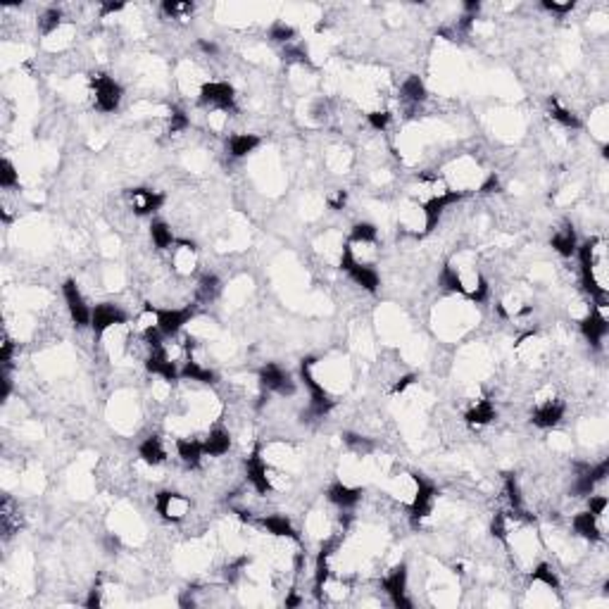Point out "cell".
Instances as JSON below:
<instances>
[{
	"label": "cell",
	"instance_id": "cell-6",
	"mask_svg": "<svg viewBox=\"0 0 609 609\" xmlns=\"http://www.w3.org/2000/svg\"><path fill=\"white\" fill-rule=\"evenodd\" d=\"M62 295H64L67 312H69V317H72L74 326H77V328L91 326V312H93V310L86 305V300H84L82 290H79L77 281H72V279H69V281H64L62 283Z\"/></svg>",
	"mask_w": 609,
	"mask_h": 609
},
{
	"label": "cell",
	"instance_id": "cell-42",
	"mask_svg": "<svg viewBox=\"0 0 609 609\" xmlns=\"http://www.w3.org/2000/svg\"><path fill=\"white\" fill-rule=\"evenodd\" d=\"M543 8L547 10V12H554V15H567L574 10V3H554V0H543Z\"/></svg>",
	"mask_w": 609,
	"mask_h": 609
},
{
	"label": "cell",
	"instance_id": "cell-4",
	"mask_svg": "<svg viewBox=\"0 0 609 609\" xmlns=\"http://www.w3.org/2000/svg\"><path fill=\"white\" fill-rule=\"evenodd\" d=\"M200 105L205 107H214V110L222 112H231L236 110V91L231 84L226 82H209L203 84L200 88Z\"/></svg>",
	"mask_w": 609,
	"mask_h": 609
},
{
	"label": "cell",
	"instance_id": "cell-35",
	"mask_svg": "<svg viewBox=\"0 0 609 609\" xmlns=\"http://www.w3.org/2000/svg\"><path fill=\"white\" fill-rule=\"evenodd\" d=\"M19 183V171L15 169V165L10 160L0 162V186L3 188H15Z\"/></svg>",
	"mask_w": 609,
	"mask_h": 609
},
{
	"label": "cell",
	"instance_id": "cell-46",
	"mask_svg": "<svg viewBox=\"0 0 609 609\" xmlns=\"http://www.w3.org/2000/svg\"><path fill=\"white\" fill-rule=\"evenodd\" d=\"M500 191V179L495 174H490L486 181L481 183V193H498Z\"/></svg>",
	"mask_w": 609,
	"mask_h": 609
},
{
	"label": "cell",
	"instance_id": "cell-14",
	"mask_svg": "<svg viewBox=\"0 0 609 609\" xmlns=\"http://www.w3.org/2000/svg\"><path fill=\"white\" fill-rule=\"evenodd\" d=\"M127 196H129V200H131V209L138 214V217H148V214H155L165 205V196H162V193L150 191V188H131Z\"/></svg>",
	"mask_w": 609,
	"mask_h": 609
},
{
	"label": "cell",
	"instance_id": "cell-10",
	"mask_svg": "<svg viewBox=\"0 0 609 609\" xmlns=\"http://www.w3.org/2000/svg\"><path fill=\"white\" fill-rule=\"evenodd\" d=\"M191 319H193L191 307H183V310H176V307H162V310H158V307H155V324H158V328L165 336H176Z\"/></svg>",
	"mask_w": 609,
	"mask_h": 609
},
{
	"label": "cell",
	"instance_id": "cell-29",
	"mask_svg": "<svg viewBox=\"0 0 609 609\" xmlns=\"http://www.w3.org/2000/svg\"><path fill=\"white\" fill-rule=\"evenodd\" d=\"M376 238H379V229L371 222H357L350 231V241L359 245H371L376 243Z\"/></svg>",
	"mask_w": 609,
	"mask_h": 609
},
{
	"label": "cell",
	"instance_id": "cell-38",
	"mask_svg": "<svg viewBox=\"0 0 609 609\" xmlns=\"http://www.w3.org/2000/svg\"><path fill=\"white\" fill-rule=\"evenodd\" d=\"M188 124H191V120H188V115L183 110H179V107H174V110L169 112V133L186 131Z\"/></svg>",
	"mask_w": 609,
	"mask_h": 609
},
{
	"label": "cell",
	"instance_id": "cell-23",
	"mask_svg": "<svg viewBox=\"0 0 609 609\" xmlns=\"http://www.w3.org/2000/svg\"><path fill=\"white\" fill-rule=\"evenodd\" d=\"M495 417H498V412H495V405L490 400H476V405L469 407L465 414L469 427H486Z\"/></svg>",
	"mask_w": 609,
	"mask_h": 609
},
{
	"label": "cell",
	"instance_id": "cell-21",
	"mask_svg": "<svg viewBox=\"0 0 609 609\" xmlns=\"http://www.w3.org/2000/svg\"><path fill=\"white\" fill-rule=\"evenodd\" d=\"M176 455L181 457L183 465L188 467H198L205 455L203 450V440L196 438H176Z\"/></svg>",
	"mask_w": 609,
	"mask_h": 609
},
{
	"label": "cell",
	"instance_id": "cell-18",
	"mask_svg": "<svg viewBox=\"0 0 609 609\" xmlns=\"http://www.w3.org/2000/svg\"><path fill=\"white\" fill-rule=\"evenodd\" d=\"M326 498H328V503H333L336 507L353 509L355 505L362 500V490H359V488H350V486H346V483L336 481L333 486H328Z\"/></svg>",
	"mask_w": 609,
	"mask_h": 609
},
{
	"label": "cell",
	"instance_id": "cell-5",
	"mask_svg": "<svg viewBox=\"0 0 609 609\" xmlns=\"http://www.w3.org/2000/svg\"><path fill=\"white\" fill-rule=\"evenodd\" d=\"M381 588L386 590V595L391 597V602L395 607L412 609V602L407 600V567L397 564L381 579Z\"/></svg>",
	"mask_w": 609,
	"mask_h": 609
},
{
	"label": "cell",
	"instance_id": "cell-32",
	"mask_svg": "<svg viewBox=\"0 0 609 609\" xmlns=\"http://www.w3.org/2000/svg\"><path fill=\"white\" fill-rule=\"evenodd\" d=\"M219 293H222V281L214 274H205L200 283H198V298L205 300V303H212Z\"/></svg>",
	"mask_w": 609,
	"mask_h": 609
},
{
	"label": "cell",
	"instance_id": "cell-51",
	"mask_svg": "<svg viewBox=\"0 0 609 609\" xmlns=\"http://www.w3.org/2000/svg\"><path fill=\"white\" fill-rule=\"evenodd\" d=\"M298 605H300V597H298V595L285 597V607H298Z\"/></svg>",
	"mask_w": 609,
	"mask_h": 609
},
{
	"label": "cell",
	"instance_id": "cell-45",
	"mask_svg": "<svg viewBox=\"0 0 609 609\" xmlns=\"http://www.w3.org/2000/svg\"><path fill=\"white\" fill-rule=\"evenodd\" d=\"M348 203V193L346 191H336L331 198H328V205H331V209H343Z\"/></svg>",
	"mask_w": 609,
	"mask_h": 609
},
{
	"label": "cell",
	"instance_id": "cell-1",
	"mask_svg": "<svg viewBox=\"0 0 609 609\" xmlns=\"http://www.w3.org/2000/svg\"><path fill=\"white\" fill-rule=\"evenodd\" d=\"M312 364H315L312 357L303 359V364H300V379H303V384L307 386V391H310V409H307V414L321 419L333 409V400L324 391V386L317 384V379L312 376Z\"/></svg>",
	"mask_w": 609,
	"mask_h": 609
},
{
	"label": "cell",
	"instance_id": "cell-44",
	"mask_svg": "<svg viewBox=\"0 0 609 609\" xmlns=\"http://www.w3.org/2000/svg\"><path fill=\"white\" fill-rule=\"evenodd\" d=\"M490 531H493V536H498V538H505V536H507V519H505V514H495V519H493V526H490Z\"/></svg>",
	"mask_w": 609,
	"mask_h": 609
},
{
	"label": "cell",
	"instance_id": "cell-7",
	"mask_svg": "<svg viewBox=\"0 0 609 609\" xmlns=\"http://www.w3.org/2000/svg\"><path fill=\"white\" fill-rule=\"evenodd\" d=\"M414 486L417 488H414V498H412V505H409V516H412V521L417 524V521H422L424 516H429L431 509H433L435 488H433V483L422 476V474H414Z\"/></svg>",
	"mask_w": 609,
	"mask_h": 609
},
{
	"label": "cell",
	"instance_id": "cell-25",
	"mask_svg": "<svg viewBox=\"0 0 609 609\" xmlns=\"http://www.w3.org/2000/svg\"><path fill=\"white\" fill-rule=\"evenodd\" d=\"M181 379H188V381H198V384H214L217 381V374H214L212 369H207V366H203L200 362H196V359H186L181 366Z\"/></svg>",
	"mask_w": 609,
	"mask_h": 609
},
{
	"label": "cell",
	"instance_id": "cell-39",
	"mask_svg": "<svg viewBox=\"0 0 609 609\" xmlns=\"http://www.w3.org/2000/svg\"><path fill=\"white\" fill-rule=\"evenodd\" d=\"M607 505H609L607 495H595V493L588 495V512H590V514H595L597 519H602V516H605Z\"/></svg>",
	"mask_w": 609,
	"mask_h": 609
},
{
	"label": "cell",
	"instance_id": "cell-50",
	"mask_svg": "<svg viewBox=\"0 0 609 609\" xmlns=\"http://www.w3.org/2000/svg\"><path fill=\"white\" fill-rule=\"evenodd\" d=\"M200 48H203L205 53H207V55H217V46H214V43L200 41Z\"/></svg>",
	"mask_w": 609,
	"mask_h": 609
},
{
	"label": "cell",
	"instance_id": "cell-43",
	"mask_svg": "<svg viewBox=\"0 0 609 609\" xmlns=\"http://www.w3.org/2000/svg\"><path fill=\"white\" fill-rule=\"evenodd\" d=\"M84 605L88 607V609H98V607L102 605V590H100V583H95V585H93V590L88 592V597H86Z\"/></svg>",
	"mask_w": 609,
	"mask_h": 609
},
{
	"label": "cell",
	"instance_id": "cell-28",
	"mask_svg": "<svg viewBox=\"0 0 609 609\" xmlns=\"http://www.w3.org/2000/svg\"><path fill=\"white\" fill-rule=\"evenodd\" d=\"M150 238H153V243H155L158 250H167V247H171L176 243L169 224L162 222V219H155V222L150 224Z\"/></svg>",
	"mask_w": 609,
	"mask_h": 609
},
{
	"label": "cell",
	"instance_id": "cell-34",
	"mask_svg": "<svg viewBox=\"0 0 609 609\" xmlns=\"http://www.w3.org/2000/svg\"><path fill=\"white\" fill-rule=\"evenodd\" d=\"M60 24H62V12H60V10H55V8L46 10V12H43L41 17H39L41 34H53V31H55Z\"/></svg>",
	"mask_w": 609,
	"mask_h": 609
},
{
	"label": "cell",
	"instance_id": "cell-36",
	"mask_svg": "<svg viewBox=\"0 0 609 609\" xmlns=\"http://www.w3.org/2000/svg\"><path fill=\"white\" fill-rule=\"evenodd\" d=\"M269 39L277 41V43H290L295 39V29L285 21H277V24L269 29Z\"/></svg>",
	"mask_w": 609,
	"mask_h": 609
},
{
	"label": "cell",
	"instance_id": "cell-31",
	"mask_svg": "<svg viewBox=\"0 0 609 609\" xmlns=\"http://www.w3.org/2000/svg\"><path fill=\"white\" fill-rule=\"evenodd\" d=\"M550 115H552L554 122H559L564 129H581V120L574 115L567 107H562L554 98H550Z\"/></svg>",
	"mask_w": 609,
	"mask_h": 609
},
{
	"label": "cell",
	"instance_id": "cell-41",
	"mask_svg": "<svg viewBox=\"0 0 609 609\" xmlns=\"http://www.w3.org/2000/svg\"><path fill=\"white\" fill-rule=\"evenodd\" d=\"M366 122H369L371 127L376 129V131H384L388 124H391V112H386V110H374V112H369V115H366Z\"/></svg>",
	"mask_w": 609,
	"mask_h": 609
},
{
	"label": "cell",
	"instance_id": "cell-20",
	"mask_svg": "<svg viewBox=\"0 0 609 609\" xmlns=\"http://www.w3.org/2000/svg\"><path fill=\"white\" fill-rule=\"evenodd\" d=\"M138 455H141V460L145 462V465H150V467L162 465V462L167 460L162 438H160V435H148V438L138 445Z\"/></svg>",
	"mask_w": 609,
	"mask_h": 609
},
{
	"label": "cell",
	"instance_id": "cell-49",
	"mask_svg": "<svg viewBox=\"0 0 609 609\" xmlns=\"http://www.w3.org/2000/svg\"><path fill=\"white\" fill-rule=\"evenodd\" d=\"M124 10V3H102L100 5V15H115Z\"/></svg>",
	"mask_w": 609,
	"mask_h": 609
},
{
	"label": "cell",
	"instance_id": "cell-12",
	"mask_svg": "<svg viewBox=\"0 0 609 609\" xmlns=\"http://www.w3.org/2000/svg\"><path fill=\"white\" fill-rule=\"evenodd\" d=\"M155 509L167 521H181L188 512V500L179 493L162 490V493L155 495Z\"/></svg>",
	"mask_w": 609,
	"mask_h": 609
},
{
	"label": "cell",
	"instance_id": "cell-8",
	"mask_svg": "<svg viewBox=\"0 0 609 609\" xmlns=\"http://www.w3.org/2000/svg\"><path fill=\"white\" fill-rule=\"evenodd\" d=\"M462 198H465V193L460 191H440L438 196H433L429 203H424V226H427V231H433L435 226H438L440 217H443V212L450 205L460 203Z\"/></svg>",
	"mask_w": 609,
	"mask_h": 609
},
{
	"label": "cell",
	"instance_id": "cell-24",
	"mask_svg": "<svg viewBox=\"0 0 609 609\" xmlns=\"http://www.w3.org/2000/svg\"><path fill=\"white\" fill-rule=\"evenodd\" d=\"M550 245H552L554 252H559L562 257H571L576 255V247H579V241H576V231L574 226H564L562 231H557V234L552 236V241H550Z\"/></svg>",
	"mask_w": 609,
	"mask_h": 609
},
{
	"label": "cell",
	"instance_id": "cell-48",
	"mask_svg": "<svg viewBox=\"0 0 609 609\" xmlns=\"http://www.w3.org/2000/svg\"><path fill=\"white\" fill-rule=\"evenodd\" d=\"M412 384H414V374H407V376H402V379H397V384L393 386V393H402L407 386H412Z\"/></svg>",
	"mask_w": 609,
	"mask_h": 609
},
{
	"label": "cell",
	"instance_id": "cell-22",
	"mask_svg": "<svg viewBox=\"0 0 609 609\" xmlns=\"http://www.w3.org/2000/svg\"><path fill=\"white\" fill-rule=\"evenodd\" d=\"M262 143V138L257 133H234L229 138V153L231 158H247L252 150H257Z\"/></svg>",
	"mask_w": 609,
	"mask_h": 609
},
{
	"label": "cell",
	"instance_id": "cell-3",
	"mask_svg": "<svg viewBox=\"0 0 609 609\" xmlns=\"http://www.w3.org/2000/svg\"><path fill=\"white\" fill-rule=\"evenodd\" d=\"M341 267L346 269V272L350 274V279H353L357 285H362L364 290H369V293H376L381 285V277L379 272H376L371 264H364V262H357L353 255V250H350V245L343 247V257H341Z\"/></svg>",
	"mask_w": 609,
	"mask_h": 609
},
{
	"label": "cell",
	"instance_id": "cell-26",
	"mask_svg": "<svg viewBox=\"0 0 609 609\" xmlns=\"http://www.w3.org/2000/svg\"><path fill=\"white\" fill-rule=\"evenodd\" d=\"M262 526L267 528L272 536H279V538H298V533H295L293 524H290V519H285L283 514H269L262 519Z\"/></svg>",
	"mask_w": 609,
	"mask_h": 609
},
{
	"label": "cell",
	"instance_id": "cell-33",
	"mask_svg": "<svg viewBox=\"0 0 609 609\" xmlns=\"http://www.w3.org/2000/svg\"><path fill=\"white\" fill-rule=\"evenodd\" d=\"M531 581H538V583H543V585H545V588H550V590H557V588H559V579H557V574H554L552 567H550V564H545V562H541L536 569L531 571Z\"/></svg>",
	"mask_w": 609,
	"mask_h": 609
},
{
	"label": "cell",
	"instance_id": "cell-17",
	"mask_svg": "<svg viewBox=\"0 0 609 609\" xmlns=\"http://www.w3.org/2000/svg\"><path fill=\"white\" fill-rule=\"evenodd\" d=\"M571 526H574V531L579 533L581 538H585V541H590V543L602 541V533H605L602 519H597V516L590 514L588 509L579 512V514H574V519H571Z\"/></svg>",
	"mask_w": 609,
	"mask_h": 609
},
{
	"label": "cell",
	"instance_id": "cell-16",
	"mask_svg": "<svg viewBox=\"0 0 609 609\" xmlns=\"http://www.w3.org/2000/svg\"><path fill=\"white\" fill-rule=\"evenodd\" d=\"M581 333H583V338L590 343L592 348H600L602 341H605V336L609 333V324H607L605 312L592 310L590 315L581 321Z\"/></svg>",
	"mask_w": 609,
	"mask_h": 609
},
{
	"label": "cell",
	"instance_id": "cell-30",
	"mask_svg": "<svg viewBox=\"0 0 609 609\" xmlns=\"http://www.w3.org/2000/svg\"><path fill=\"white\" fill-rule=\"evenodd\" d=\"M438 281L445 290H450V293H465L467 295V285H465V281H462L460 272H457L452 264H445L443 272H440V277H438Z\"/></svg>",
	"mask_w": 609,
	"mask_h": 609
},
{
	"label": "cell",
	"instance_id": "cell-15",
	"mask_svg": "<svg viewBox=\"0 0 609 609\" xmlns=\"http://www.w3.org/2000/svg\"><path fill=\"white\" fill-rule=\"evenodd\" d=\"M564 412H567V407H564L562 400H547L533 409L531 422L538 429H554L564 419Z\"/></svg>",
	"mask_w": 609,
	"mask_h": 609
},
{
	"label": "cell",
	"instance_id": "cell-13",
	"mask_svg": "<svg viewBox=\"0 0 609 609\" xmlns=\"http://www.w3.org/2000/svg\"><path fill=\"white\" fill-rule=\"evenodd\" d=\"M122 324H127V315H124V310H120L117 305L100 303L91 312V328H93L95 333H105L107 328L122 326Z\"/></svg>",
	"mask_w": 609,
	"mask_h": 609
},
{
	"label": "cell",
	"instance_id": "cell-47",
	"mask_svg": "<svg viewBox=\"0 0 609 609\" xmlns=\"http://www.w3.org/2000/svg\"><path fill=\"white\" fill-rule=\"evenodd\" d=\"M12 350H15L12 341H10V336H5V341H3V364H5V369H10V359H12Z\"/></svg>",
	"mask_w": 609,
	"mask_h": 609
},
{
	"label": "cell",
	"instance_id": "cell-2",
	"mask_svg": "<svg viewBox=\"0 0 609 609\" xmlns=\"http://www.w3.org/2000/svg\"><path fill=\"white\" fill-rule=\"evenodd\" d=\"M91 88H93V100L100 112H115L122 102V86L107 74H95L91 77Z\"/></svg>",
	"mask_w": 609,
	"mask_h": 609
},
{
	"label": "cell",
	"instance_id": "cell-11",
	"mask_svg": "<svg viewBox=\"0 0 609 609\" xmlns=\"http://www.w3.org/2000/svg\"><path fill=\"white\" fill-rule=\"evenodd\" d=\"M260 384L267 393H279V395H293L295 384L290 381L288 371H283L279 364H264L260 369Z\"/></svg>",
	"mask_w": 609,
	"mask_h": 609
},
{
	"label": "cell",
	"instance_id": "cell-27",
	"mask_svg": "<svg viewBox=\"0 0 609 609\" xmlns=\"http://www.w3.org/2000/svg\"><path fill=\"white\" fill-rule=\"evenodd\" d=\"M400 95L409 105H419V102L427 100V86L419 77H407L400 86Z\"/></svg>",
	"mask_w": 609,
	"mask_h": 609
},
{
	"label": "cell",
	"instance_id": "cell-19",
	"mask_svg": "<svg viewBox=\"0 0 609 609\" xmlns=\"http://www.w3.org/2000/svg\"><path fill=\"white\" fill-rule=\"evenodd\" d=\"M203 450L205 455L209 457H222L226 452L231 450V435L229 431L217 427V429H209V433L203 438Z\"/></svg>",
	"mask_w": 609,
	"mask_h": 609
},
{
	"label": "cell",
	"instance_id": "cell-9",
	"mask_svg": "<svg viewBox=\"0 0 609 609\" xmlns=\"http://www.w3.org/2000/svg\"><path fill=\"white\" fill-rule=\"evenodd\" d=\"M245 476L250 481V486L257 490L260 495H267L272 490V478H269V467L262 457V450L255 447L250 452V457L245 460Z\"/></svg>",
	"mask_w": 609,
	"mask_h": 609
},
{
	"label": "cell",
	"instance_id": "cell-37",
	"mask_svg": "<svg viewBox=\"0 0 609 609\" xmlns=\"http://www.w3.org/2000/svg\"><path fill=\"white\" fill-rule=\"evenodd\" d=\"M162 10L167 15H169L171 19H176V17H183V15H188V12H193V5L191 3H179V0H165L162 3Z\"/></svg>",
	"mask_w": 609,
	"mask_h": 609
},
{
	"label": "cell",
	"instance_id": "cell-40",
	"mask_svg": "<svg viewBox=\"0 0 609 609\" xmlns=\"http://www.w3.org/2000/svg\"><path fill=\"white\" fill-rule=\"evenodd\" d=\"M505 490H507V498H509V505L514 507L516 512L521 509V493H519V486H516V478L509 476L505 478Z\"/></svg>",
	"mask_w": 609,
	"mask_h": 609
}]
</instances>
